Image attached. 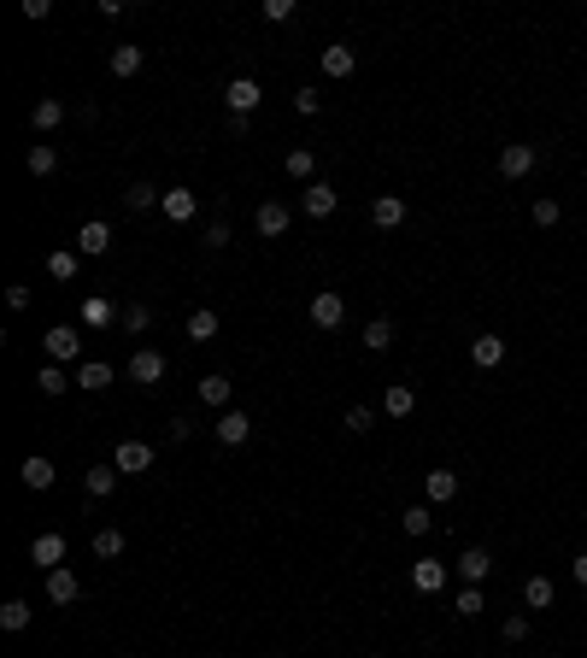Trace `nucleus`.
I'll return each instance as SVG.
<instances>
[{
  "label": "nucleus",
  "mask_w": 587,
  "mask_h": 658,
  "mask_svg": "<svg viewBox=\"0 0 587 658\" xmlns=\"http://www.w3.org/2000/svg\"><path fill=\"white\" fill-rule=\"evenodd\" d=\"M142 47H135V42H118V47H112V54H106V65H112V77H135V71H142Z\"/></svg>",
  "instance_id": "obj_21"
},
{
  "label": "nucleus",
  "mask_w": 587,
  "mask_h": 658,
  "mask_svg": "<svg viewBox=\"0 0 587 658\" xmlns=\"http://www.w3.org/2000/svg\"><path fill=\"white\" fill-rule=\"evenodd\" d=\"M112 465H118L123 476H142V470H153V447H147V441H118Z\"/></svg>",
  "instance_id": "obj_8"
},
{
  "label": "nucleus",
  "mask_w": 587,
  "mask_h": 658,
  "mask_svg": "<svg viewBox=\"0 0 587 658\" xmlns=\"http://www.w3.org/2000/svg\"><path fill=\"white\" fill-rule=\"evenodd\" d=\"M200 400H206V406H218V412H230V394H235V382L230 377H223V370H211V377H200Z\"/></svg>",
  "instance_id": "obj_18"
},
{
  "label": "nucleus",
  "mask_w": 587,
  "mask_h": 658,
  "mask_svg": "<svg viewBox=\"0 0 587 658\" xmlns=\"http://www.w3.org/2000/svg\"><path fill=\"white\" fill-rule=\"evenodd\" d=\"M570 576H576V588H587V553L570 558Z\"/></svg>",
  "instance_id": "obj_49"
},
{
  "label": "nucleus",
  "mask_w": 587,
  "mask_h": 658,
  "mask_svg": "<svg viewBox=\"0 0 587 658\" xmlns=\"http://www.w3.org/2000/svg\"><path fill=\"white\" fill-rule=\"evenodd\" d=\"M529 171H534V147L529 142H505L499 147V177L505 182H523Z\"/></svg>",
  "instance_id": "obj_1"
},
{
  "label": "nucleus",
  "mask_w": 587,
  "mask_h": 658,
  "mask_svg": "<svg viewBox=\"0 0 587 658\" xmlns=\"http://www.w3.org/2000/svg\"><path fill=\"white\" fill-rule=\"evenodd\" d=\"M259 101H265V89H259L253 77H230V83H223V106H230L235 118H247Z\"/></svg>",
  "instance_id": "obj_2"
},
{
  "label": "nucleus",
  "mask_w": 587,
  "mask_h": 658,
  "mask_svg": "<svg viewBox=\"0 0 587 658\" xmlns=\"http://www.w3.org/2000/svg\"><path fill=\"white\" fill-rule=\"evenodd\" d=\"M335 206H341V194H335L329 182H306V189H299V212L306 218H335Z\"/></svg>",
  "instance_id": "obj_4"
},
{
  "label": "nucleus",
  "mask_w": 587,
  "mask_h": 658,
  "mask_svg": "<svg viewBox=\"0 0 587 658\" xmlns=\"http://www.w3.org/2000/svg\"><path fill=\"white\" fill-rule=\"evenodd\" d=\"M165 201V189H153V182H130V189H123V206H130V212H147V206H159Z\"/></svg>",
  "instance_id": "obj_31"
},
{
  "label": "nucleus",
  "mask_w": 587,
  "mask_h": 658,
  "mask_svg": "<svg viewBox=\"0 0 587 658\" xmlns=\"http://www.w3.org/2000/svg\"><path fill=\"white\" fill-rule=\"evenodd\" d=\"M347 429H353V436H365V429H377V412H370V406H347V417H341Z\"/></svg>",
  "instance_id": "obj_39"
},
{
  "label": "nucleus",
  "mask_w": 587,
  "mask_h": 658,
  "mask_svg": "<svg viewBox=\"0 0 587 658\" xmlns=\"http://www.w3.org/2000/svg\"><path fill=\"white\" fill-rule=\"evenodd\" d=\"M123 553V535H118V529H100V535H94V558H118Z\"/></svg>",
  "instance_id": "obj_41"
},
{
  "label": "nucleus",
  "mask_w": 587,
  "mask_h": 658,
  "mask_svg": "<svg viewBox=\"0 0 587 658\" xmlns=\"http://www.w3.org/2000/svg\"><path fill=\"white\" fill-rule=\"evenodd\" d=\"M130 382H142V388H153V382H165V353H153V347H142V353L130 358Z\"/></svg>",
  "instance_id": "obj_10"
},
{
  "label": "nucleus",
  "mask_w": 587,
  "mask_h": 658,
  "mask_svg": "<svg viewBox=\"0 0 587 658\" xmlns=\"http://www.w3.org/2000/svg\"><path fill=\"white\" fill-rule=\"evenodd\" d=\"M30 612H35L30 600H6V605H0V629H12V635H18V629H30Z\"/></svg>",
  "instance_id": "obj_34"
},
{
  "label": "nucleus",
  "mask_w": 587,
  "mask_h": 658,
  "mask_svg": "<svg viewBox=\"0 0 587 658\" xmlns=\"http://www.w3.org/2000/svg\"><path fill=\"white\" fill-rule=\"evenodd\" d=\"M147 324H153V306H142V300H130V306H123V329H130V335H142Z\"/></svg>",
  "instance_id": "obj_38"
},
{
  "label": "nucleus",
  "mask_w": 587,
  "mask_h": 658,
  "mask_svg": "<svg viewBox=\"0 0 587 658\" xmlns=\"http://www.w3.org/2000/svg\"><path fill=\"white\" fill-rule=\"evenodd\" d=\"M411 406H417V388H411V382H388L382 412H388V417H411Z\"/></svg>",
  "instance_id": "obj_23"
},
{
  "label": "nucleus",
  "mask_w": 587,
  "mask_h": 658,
  "mask_svg": "<svg viewBox=\"0 0 587 658\" xmlns=\"http://www.w3.org/2000/svg\"><path fill=\"white\" fill-rule=\"evenodd\" d=\"M370 218H377V230H399V223H406V201H399V194H377Z\"/></svg>",
  "instance_id": "obj_25"
},
{
  "label": "nucleus",
  "mask_w": 587,
  "mask_h": 658,
  "mask_svg": "<svg viewBox=\"0 0 587 658\" xmlns=\"http://www.w3.org/2000/svg\"><path fill=\"white\" fill-rule=\"evenodd\" d=\"M106 247H112V223H100V218H89V223H83V235H77V253H106Z\"/></svg>",
  "instance_id": "obj_24"
},
{
  "label": "nucleus",
  "mask_w": 587,
  "mask_h": 658,
  "mask_svg": "<svg viewBox=\"0 0 587 658\" xmlns=\"http://www.w3.org/2000/svg\"><path fill=\"white\" fill-rule=\"evenodd\" d=\"M423 494H429L435 506L458 500V470H429V476H423Z\"/></svg>",
  "instance_id": "obj_22"
},
{
  "label": "nucleus",
  "mask_w": 587,
  "mask_h": 658,
  "mask_svg": "<svg viewBox=\"0 0 587 658\" xmlns=\"http://www.w3.org/2000/svg\"><path fill=\"white\" fill-rule=\"evenodd\" d=\"M159 212H165L171 223H194V218H200V194H194V189H165Z\"/></svg>",
  "instance_id": "obj_9"
},
{
  "label": "nucleus",
  "mask_w": 587,
  "mask_h": 658,
  "mask_svg": "<svg viewBox=\"0 0 587 658\" xmlns=\"http://www.w3.org/2000/svg\"><path fill=\"white\" fill-rule=\"evenodd\" d=\"M470 358H476L482 370H494V365H505V335H476V341H470Z\"/></svg>",
  "instance_id": "obj_19"
},
{
  "label": "nucleus",
  "mask_w": 587,
  "mask_h": 658,
  "mask_svg": "<svg viewBox=\"0 0 587 658\" xmlns=\"http://www.w3.org/2000/svg\"><path fill=\"white\" fill-rule=\"evenodd\" d=\"M523 605H529V612H546V605H553V576H529L523 582Z\"/></svg>",
  "instance_id": "obj_32"
},
{
  "label": "nucleus",
  "mask_w": 587,
  "mask_h": 658,
  "mask_svg": "<svg viewBox=\"0 0 587 658\" xmlns=\"http://www.w3.org/2000/svg\"><path fill=\"white\" fill-rule=\"evenodd\" d=\"M294 112L299 118H318V89H294Z\"/></svg>",
  "instance_id": "obj_45"
},
{
  "label": "nucleus",
  "mask_w": 587,
  "mask_h": 658,
  "mask_svg": "<svg viewBox=\"0 0 587 658\" xmlns=\"http://www.w3.org/2000/svg\"><path fill=\"white\" fill-rule=\"evenodd\" d=\"M365 347H370V353L394 347V324H388V318H370V324H365Z\"/></svg>",
  "instance_id": "obj_35"
},
{
  "label": "nucleus",
  "mask_w": 587,
  "mask_h": 658,
  "mask_svg": "<svg viewBox=\"0 0 587 658\" xmlns=\"http://www.w3.org/2000/svg\"><path fill=\"white\" fill-rule=\"evenodd\" d=\"M42 347H47V358H54V365H71V358H83V335L71 329V324L47 329V335H42Z\"/></svg>",
  "instance_id": "obj_3"
},
{
  "label": "nucleus",
  "mask_w": 587,
  "mask_h": 658,
  "mask_svg": "<svg viewBox=\"0 0 587 658\" xmlns=\"http://www.w3.org/2000/svg\"><path fill=\"white\" fill-rule=\"evenodd\" d=\"M24 171H30V177H54V171H59V153H54V142H35L30 153H24Z\"/></svg>",
  "instance_id": "obj_27"
},
{
  "label": "nucleus",
  "mask_w": 587,
  "mask_h": 658,
  "mask_svg": "<svg viewBox=\"0 0 587 658\" xmlns=\"http://www.w3.org/2000/svg\"><path fill=\"white\" fill-rule=\"evenodd\" d=\"M211 429H218V447H241L247 436H253V417H247V412H235V406H230V412H223Z\"/></svg>",
  "instance_id": "obj_12"
},
{
  "label": "nucleus",
  "mask_w": 587,
  "mask_h": 658,
  "mask_svg": "<svg viewBox=\"0 0 587 658\" xmlns=\"http://www.w3.org/2000/svg\"><path fill=\"white\" fill-rule=\"evenodd\" d=\"M112 382H118V370H112L106 358H83V365H77V388L100 394V388H112Z\"/></svg>",
  "instance_id": "obj_15"
},
{
  "label": "nucleus",
  "mask_w": 587,
  "mask_h": 658,
  "mask_svg": "<svg viewBox=\"0 0 587 658\" xmlns=\"http://www.w3.org/2000/svg\"><path fill=\"white\" fill-rule=\"evenodd\" d=\"M71 382H77V370H65V365H54V358H47L42 370H35V388L42 394H65Z\"/></svg>",
  "instance_id": "obj_26"
},
{
  "label": "nucleus",
  "mask_w": 587,
  "mask_h": 658,
  "mask_svg": "<svg viewBox=\"0 0 587 658\" xmlns=\"http://www.w3.org/2000/svg\"><path fill=\"white\" fill-rule=\"evenodd\" d=\"M47 12H54V0H24V18H30V24H42Z\"/></svg>",
  "instance_id": "obj_47"
},
{
  "label": "nucleus",
  "mask_w": 587,
  "mask_h": 658,
  "mask_svg": "<svg viewBox=\"0 0 587 658\" xmlns=\"http://www.w3.org/2000/svg\"><path fill=\"white\" fill-rule=\"evenodd\" d=\"M446 576H453L446 558H417V565H411V588H417V594H441Z\"/></svg>",
  "instance_id": "obj_7"
},
{
  "label": "nucleus",
  "mask_w": 587,
  "mask_h": 658,
  "mask_svg": "<svg viewBox=\"0 0 587 658\" xmlns=\"http://www.w3.org/2000/svg\"><path fill=\"white\" fill-rule=\"evenodd\" d=\"M211 335H218V312H211V306H194L189 312V341H211Z\"/></svg>",
  "instance_id": "obj_33"
},
{
  "label": "nucleus",
  "mask_w": 587,
  "mask_h": 658,
  "mask_svg": "<svg viewBox=\"0 0 587 658\" xmlns=\"http://www.w3.org/2000/svg\"><path fill=\"white\" fill-rule=\"evenodd\" d=\"M112 318H123V312H112L106 294H89V300H83V324H89V329H106Z\"/></svg>",
  "instance_id": "obj_30"
},
{
  "label": "nucleus",
  "mask_w": 587,
  "mask_h": 658,
  "mask_svg": "<svg viewBox=\"0 0 587 658\" xmlns=\"http://www.w3.org/2000/svg\"><path fill=\"white\" fill-rule=\"evenodd\" d=\"M289 206H282V201H265V206H259V212H253V223H259V235H270V241H277V235H289Z\"/></svg>",
  "instance_id": "obj_16"
},
{
  "label": "nucleus",
  "mask_w": 587,
  "mask_h": 658,
  "mask_svg": "<svg viewBox=\"0 0 587 658\" xmlns=\"http://www.w3.org/2000/svg\"><path fill=\"white\" fill-rule=\"evenodd\" d=\"M259 18H265V24H289L294 18V0H265V6H259Z\"/></svg>",
  "instance_id": "obj_42"
},
{
  "label": "nucleus",
  "mask_w": 587,
  "mask_h": 658,
  "mask_svg": "<svg viewBox=\"0 0 587 658\" xmlns=\"http://www.w3.org/2000/svg\"><path fill=\"white\" fill-rule=\"evenodd\" d=\"M59 123H65V101H54V94H42V101L30 106V130H35V135H54Z\"/></svg>",
  "instance_id": "obj_11"
},
{
  "label": "nucleus",
  "mask_w": 587,
  "mask_h": 658,
  "mask_svg": "<svg viewBox=\"0 0 587 658\" xmlns=\"http://www.w3.org/2000/svg\"><path fill=\"white\" fill-rule=\"evenodd\" d=\"M47 277H54V282H71V277H77V253H65V247H59V253H47Z\"/></svg>",
  "instance_id": "obj_36"
},
{
  "label": "nucleus",
  "mask_w": 587,
  "mask_h": 658,
  "mask_svg": "<svg viewBox=\"0 0 587 658\" xmlns=\"http://www.w3.org/2000/svg\"><path fill=\"white\" fill-rule=\"evenodd\" d=\"M558 218H564V206H558L553 194H546V201H534V223H541V230H553Z\"/></svg>",
  "instance_id": "obj_43"
},
{
  "label": "nucleus",
  "mask_w": 587,
  "mask_h": 658,
  "mask_svg": "<svg viewBox=\"0 0 587 658\" xmlns=\"http://www.w3.org/2000/svg\"><path fill=\"white\" fill-rule=\"evenodd\" d=\"M311 324H318V329H341V324H347V300H341L335 289L311 294Z\"/></svg>",
  "instance_id": "obj_5"
},
{
  "label": "nucleus",
  "mask_w": 587,
  "mask_h": 658,
  "mask_svg": "<svg viewBox=\"0 0 587 658\" xmlns=\"http://www.w3.org/2000/svg\"><path fill=\"white\" fill-rule=\"evenodd\" d=\"M353 65H358V54L347 42H329V47H323V77H353Z\"/></svg>",
  "instance_id": "obj_20"
},
{
  "label": "nucleus",
  "mask_w": 587,
  "mask_h": 658,
  "mask_svg": "<svg viewBox=\"0 0 587 658\" xmlns=\"http://www.w3.org/2000/svg\"><path fill=\"white\" fill-rule=\"evenodd\" d=\"M399 529H406V535H429V529H435V512H429V506H411V512L399 517Z\"/></svg>",
  "instance_id": "obj_37"
},
{
  "label": "nucleus",
  "mask_w": 587,
  "mask_h": 658,
  "mask_svg": "<svg viewBox=\"0 0 587 658\" xmlns=\"http://www.w3.org/2000/svg\"><path fill=\"white\" fill-rule=\"evenodd\" d=\"M118 476H123V470H118V465H94V470H83V488H89V494H94V500H106V494H112V488H118Z\"/></svg>",
  "instance_id": "obj_28"
},
{
  "label": "nucleus",
  "mask_w": 587,
  "mask_h": 658,
  "mask_svg": "<svg viewBox=\"0 0 587 658\" xmlns=\"http://www.w3.org/2000/svg\"><path fill=\"white\" fill-rule=\"evenodd\" d=\"M200 241H206L211 253H223V247H230V223H223V218H211L206 230H200Z\"/></svg>",
  "instance_id": "obj_40"
},
{
  "label": "nucleus",
  "mask_w": 587,
  "mask_h": 658,
  "mask_svg": "<svg viewBox=\"0 0 587 658\" xmlns=\"http://www.w3.org/2000/svg\"><path fill=\"white\" fill-rule=\"evenodd\" d=\"M482 612V588H458V617H476Z\"/></svg>",
  "instance_id": "obj_44"
},
{
  "label": "nucleus",
  "mask_w": 587,
  "mask_h": 658,
  "mask_svg": "<svg viewBox=\"0 0 587 658\" xmlns=\"http://www.w3.org/2000/svg\"><path fill=\"white\" fill-rule=\"evenodd\" d=\"M282 171H289L294 182H318V159H311V147H294V153L282 159Z\"/></svg>",
  "instance_id": "obj_29"
},
{
  "label": "nucleus",
  "mask_w": 587,
  "mask_h": 658,
  "mask_svg": "<svg viewBox=\"0 0 587 658\" xmlns=\"http://www.w3.org/2000/svg\"><path fill=\"white\" fill-rule=\"evenodd\" d=\"M6 306H18V312H24V306H30V282H12V289H6Z\"/></svg>",
  "instance_id": "obj_48"
},
{
  "label": "nucleus",
  "mask_w": 587,
  "mask_h": 658,
  "mask_svg": "<svg viewBox=\"0 0 587 658\" xmlns=\"http://www.w3.org/2000/svg\"><path fill=\"white\" fill-rule=\"evenodd\" d=\"M505 641H529V617H523V612L505 617Z\"/></svg>",
  "instance_id": "obj_46"
},
{
  "label": "nucleus",
  "mask_w": 587,
  "mask_h": 658,
  "mask_svg": "<svg viewBox=\"0 0 587 658\" xmlns=\"http://www.w3.org/2000/svg\"><path fill=\"white\" fill-rule=\"evenodd\" d=\"M54 476H59V470H54V458H42V453H30V458L18 465V482H24V488H35V494H42V488H54Z\"/></svg>",
  "instance_id": "obj_13"
},
{
  "label": "nucleus",
  "mask_w": 587,
  "mask_h": 658,
  "mask_svg": "<svg viewBox=\"0 0 587 658\" xmlns=\"http://www.w3.org/2000/svg\"><path fill=\"white\" fill-rule=\"evenodd\" d=\"M458 576H465L470 588H476V582H488V576H494V558H488V547H465V553H458Z\"/></svg>",
  "instance_id": "obj_14"
},
{
  "label": "nucleus",
  "mask_w": 587,
  "mask_h": 658,
  "mask_svg": "<svg viewBox=\"0 0 587 658\" xmlns=\"http://www.w3.org/2000/svg\"><path fill=\"white\" fill-rule=\"evenodd\" d=\"M30 565L59 570V565H65V535H35V541H30Z\"/></svg>",
  "instance_id": "obj_17"
},
{
  "label": "nucleus",
  "mask_w": 587,
  "mask_h": 658,
  "mask_svg": "<svg viewBox=\"0 0 587 658\" xmlns=\"http://www.w3.org/2000/svg\"><path fill=\"white\" fill-rule=\"evenodd\" d=\"M47 600H54V605H77V600H83V576H77L71 565L47 570Z\"/></svg>",
  "instance_id": "obj_6"
}]
</instances>
